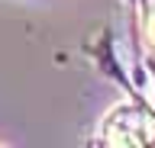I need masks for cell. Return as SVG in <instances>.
I'll use <instances>...</instances> for the list:
<instances>
[{
  "label": "cell",
  "instance_id": "obj_1",
  "mask_svg": "<svg viewBox=\"0 0 155 148\" xmlns=\"http://www.w3.org/2000/svg\"><path fill=\"white\" fill-rule=\"evenodd\" d=\"M155 138V119L139 106H116L104 119V142L107 145H123V148H139Z\"/></svg>",
  "mask_w": 155,
  "mask_h": 148
},
{
  "label": "cell",
  "instance_id": "obj_2",
  "mask_svg": "<svg viewBox=\"0 0 155 148\" xmlns=\"http://www.w3.org/2000/svg\"><path fill=\"white\" fill-rule=\"evenodd\" d=\"M149 36H152V42H155V16H152V26H149Z\"/></svg>",
  "mask_w": 155,
  "mask_h": 148
}]
</instances>
